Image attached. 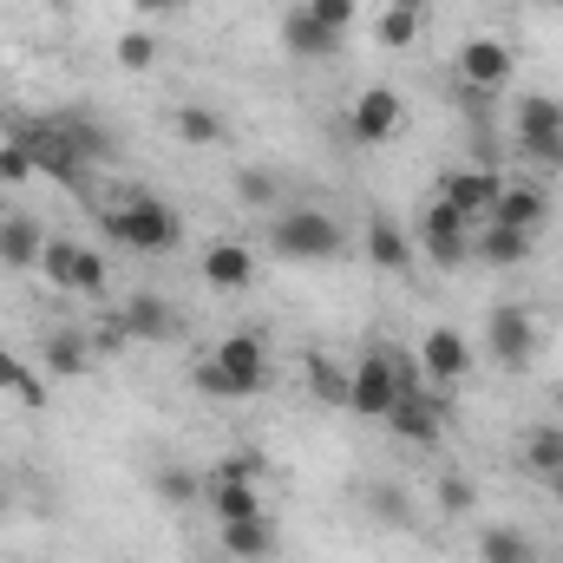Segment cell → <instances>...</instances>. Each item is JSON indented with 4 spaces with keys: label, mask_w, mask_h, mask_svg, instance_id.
Wrapping results in <instances>:
<instances>
[{
    "label": "cell",
    "mask_w": 563,
    "mask_h": 563,
    "mask_svg": "<svg viewBox=\"0 0 563 563\" xmlns=\"http://www.w3.org/2000/svg\"><path fill=\"white\" fill-rule=\"evenodd\" d=\"M452 73H459V86L465 92H505L511 86V73H518V53L505 46V40H492V33H472L465 46H459V59H452Z\"/></svg>",
    "instance_id": "8"
},
{
    "label": "cell",
    "mask_w": 563,
    "mask_h": 563,
    "mask_svg": "<svg viewBox=\"0 0 563 563\" xmlns=\"http://www.w3.org/2000/svg\"><path fill=\"white\" fill-rule=\"evenodd\" d=\"M400 400V374H394V341H367L361 361L347 367V413L361 420H387Z\"/></svg>",
    "instance_id": "4"
},
{
    "label": "cell",
    "mask_w": 563,
    "mask_h": 563,
    "mask_svg": "<svg viewBox=\"0 0 563 563\" xmlns=\"http://www.w3.org/2000/svg\"><path fill=\"white\" fill-rule=\"evenodd\" d=\"M276 551H282V531H276V518H269V511L223 525V558H230V563H269Z\"/></svg>",
    "instance_id": "19"
},
{
    "label": "cell",
    "mask_w": 563,
    "mask_h": 563,
    "mask_svg": "<svg viewBox=\"0 0 563 563\" xmlns=\"http://www.w3.org/2000/svg\"><path fill=\"white\" fill-rule=\"evenodd\" d=\"M374 40H380L387 53H407V46L420 40V13H407V7H387V13L374 20Z\"/></svg>",
    "instance_id": "32"
},
{
    "label": "cell",
    "mask_w": 563,
    "mask_h": 563,
    "mask_svg": "<svg viewBox=\"0 0 563 563\" xmlns=\"http://www.w3.org/2000/svg\"><path fill=\"white\" fill-rule=\"evenodd\" d=\"M269 250L282 263H334L347 250V230L321 203H282L276 223H269Z\"/></svg>",
    "instance_id": "1"
},
{
    "label": "cell",
    "mask_w": 563,
    "mask_h": 563,
    "mask_svg": "<svg viewBox=\"0 0 563 563\" xmlns=\"http://www.w3.org/2000/svg\"><path fill=\"white\" fill-rule=\"evenodd\" d=\"M112 59H119L125 73H151V66H157V33H144V26H132V33H119Z\"/></svg>",
    "instance_id": "33"
},
{
    "label": "cell",
    "mask_w": 563,
    "mask_h": 563,
    "mask_svg": "<svg viewBox=\"0 0 563 563\" xmlns=\"http://www.w3.org/2000/svg\"><path fill=\"white\" fill-rule=\"evenodd\" d=\"M151 492H157V505L184 511V505H197V498H203V472H190V465H164V472L151 478Z\"/></svg>",
    "instance_id": "29"
},
{
    "label": "cell",
    "mask_w": 563,
    "mask_h": 563,
    "mask_svg": "<svg viewBox=\"0 0 563 563\" xmlns=\"http://www.w3.org/2000/svg\"><path fill=\"white\" fill-rule=\"evenodd\" d=\"M544 485H551V498L563 505V472H558V478H544Z\"/></svg>",
    "instance_id": "40"
},
{
    "label": "cell",
    "mask_w": 563,
    "mask_h": 563,
    "mask_svg": "<svg viewBox=\"0 0 563 563\" xmlns=\"http://www.w3.org/2000/svg\"><path fill=\"white\" fill-rule=\"evenodd\" d=\"M0 394H7V400H20V407H33V413H40V407H46V374H40V367H33V361H20V354H13V347H0Z\"/></svg>",
    "instance_id": "23"
},
{
    "label": "cell",
    "mask_w": 563,
    "mask_h": 563,
    "mask_svg": "<svg viewBox=\"0 0 563 563\" xmlns=\"http://www.w3.org/2000/svg\"><path fill=\"white\" fill-rule=\"evenodd\" d=\"M190 387H197L203 400H230V380H223V367H217V361H197V374H190Z\"/></svg>",
    "instance_id": "38"
},
{
    "label": "cell",
    "mask_w": 563,
    "mask_h": 563,
    "mask_svg": "<svg viewBox=\"0 0 563 563\" xmlns=\"http://www.w3.org/2000/svg\"><path fill=\"white\" fill-rule=\"evenodd\" d=\"M400 132H407V99L394 86H361V99L347 106V139L380 151V144H394Z\"/></svg>",
    "instance_id": "7"
},
{
    "label": "cell",
    "mask_w": 563,
    "mask_h": 563,
    "mask_svg": "<svg viewBox=\"0 0 563 563\" xmlns=\"http://www.w3.org/2000/svg\"><path fill=\"white\" fill-rule=\"evenodd\" d=\"M73 263H79V243H73V236H46V250H40V276L73 295Z\"/></svg>",
    "instance_id": "31"
},
{
    "label": "cell",
    "mask_w": 563,
    "mask_h": 563,
    "mask_svg": "<svg viewBox=\"0 0 563 563\" xmlns=\"http://www.w3.org/2000/svg\"><path fill=\"white\" fill-rule=\"evenodd\" d=\"M361 256L374 263V269H387V276H407L413 269V236L394 223V217H367V230H361Z\"/></svg>",
    "instance_id": "18"
},
{
    "label": "cell",
    "mask_w": 563,
    "mask_h": 563,
    "mask_svg": "<svg viewBox=\"0 0 563 563\" xmlns=\"http://www.w3.org/2000/svg\"><path fill=\"white\" fill-rule=\"evenodd\" d=\"M478 563H538V544L518 525H485L478 531Z\"/></svg>",
    "instance_id": "25"
},
{
    "label": "cell",
    "mask_w": 563,
    "mask_h": 563,
    "mask_svg": "<svg viewBox=\"0 0 563 563\" xmlns=\"http://www.w3.org/2000/svg\"><path fill=\"white\" fill-rule=\"evenodd\" d=\"M119 328L125 341H144V347H164V341H184V314L157 295V288H132L125 308H119Z\"/></svg>",
    "instance_id": "10"
},
{
    "label": "cell",
    "mask_w": 563,
    "mask_h": 563,
    "mask_svg": "<svg viewBox=\"0 0 563 563\" xmlns=\"http://www.w3.org/2000/svg\"><path fill=\"white\" fill-rule=\"evenodd\" d=\"M210 361L223 367L230 400H256V394L269 387V341H263V328H236V334H223Z\"/></svg>",
    "instance_id": "6"
},
{
    "label": "cell",
    "mask_w": 563,
    "mask_h": 563,
    "mask_svg": "<svg viewBox=\"0 0 563 563\" xmlns=\"http://www.w3.org/2000/svg\"><path fill=\"white\" fill-rule=\"evenodd\" d=\"M341 40H347V33L321 26L301 0L282 13V53H288V59H334V53H341Z\"/></svg>",
    "instance_id": "16"
},
{
    "label": "cell",
    "mask_w": 563,
    "mask_h": 563,
    "mask_svg": "<svg viewBox=\"0 0 563 563\" xmlns=\"http://www.w3.org/2000/svg\"><path fill=\"white\" fill-rule=\"evenodd\" d=\"M498 190H505V177L498 170H485V164H465V170H445V184H439V197L472 223V230H485L492 223V203H498Z\"/></svg>",
    "instance_id": "11"
},
{
    "label": "cell",
    "mask_w": 563,
    "mask_h": 563,
    "mask_svg": "<svg viewBox=\"0 0 563 563\" xmlns=\"http://www.w3.org/2000/svg\"><path fill=\"white\" fill-rule=\"evenodd\" d=\"M170 125H177V139L197 144V151H210V144L230 139V125H223V112H210V106H170Z\"/></svg>",
    "instance_id": "26"
},
{
    "label": "cell",
    "mask_w": 563,
    "mask_h": 563,
    "mask_svg": "<svg viewBox=\"0 0 563 563\" xmlns=\"http://www.w3.org/2000/svg\"><path fill=\"white\" fill-rule=\"evenodd\" d=\"M301 374H308V394H314L321 407H347V367H334L328 354H308Z\"/></svg>",
    "instance_id": "28"
},
{
    "label": "cell",
    "mask_w": 563,
    "mask_h": 563,
    "mask_svg": "<svg viewBox=\"0 0 563 563\" xmlns=\"http://www.w3.org/2000/svg\"><path fill=\"white\" fill-rule=\"evenodd\" d=\"M387 432L407 439V445H439V426H445V387H420V394H400L394 413H387Z\"/></svg>",
    "instance_id": "12"
},
{
    "label": "cell",
    "mask_w": 563,
    "mask_h": 563,
    "mask_svg": "<svg viewBox=\"0 0 563 563\" xmlns=\"http://www.w3.org/2000/svg\"><path fill=\"white\" fill-rule=\"evenodd\" d=\"M7 511H13V498H7V485H0V518H7Z\"/></svg>",
    "instance_id": "42"
},
{
    "label": "cell",
    "mask_w": 563,
    "mask_h": 563,
    "mask_svg": "<svg viewBox=\"0 0 563 563\" xmlns=\"http://www.w3.org/2000/svg\"><path fill=\"white\" fill-rule=\"evenodd\" d=\"M432 492H439V511H445V518H465V511L478 505V485H472L465 472H439Z\"/></svg>",
    "instance_id": "34"
},
{
    "label": "cell",
    "mask_w": 563,
    "mask_h": 563,
    "mask_svg": "<svg viewBox=\"0 0 563 563\" xmlns=\"http://www.w3.org/2000/svg\"><path fill=\"white\" fill-rule=\"evenodd\" d=\"M558 413H563V380H558Z\"/></svg>",
    "instance_id": "43"
},
{
    "label": "cell",
    "mask_w": 563,
    "mask_h": 563,
    "mask_svg": "<svg viewBox=\"0 0 563 563\" xmlns=\"http://www.w3.org/2000/svg\"><path fill=\"white\" fill-rule=\"evenodd\" d=\"M492 223H498V230L538 236V230L551 223V190H544V184H505L498 203H492Z\"/></svg>",
    "instance_id": "17"
},
{
    "label": "cell",
    "mask_w": 563,
    "mask_h": 563,
    "mask_svg": "<svg viewBox=\"0 0 563 563\" xmlns=\"http://www.w3.org/2000/svg\"><path fill=\"white\" fill-rule=\"evenodd\" d=\"M46 236H53V230H46L40 217H26V210L0 217V269H40Z\"/></svg>",
    "instance_id": "20"
},
{
    "label": "cell",
    "mask_w": 563,
    "mask_h": 563,
    "mask_svg": "<svg viewBox=\"0 0 563 563\" xmlns=\"http://www.w3.org/2000/svg\"><path fill=\"white\" fill-rule=\"evenodd\" d=\"M518 459H525V472H531V478H558V472H563V426H525Z\"/></svg>",
    "instance_id": "24"
},
{
    "label": "cell",
    "mask_w": 563,
    "mask_h": 563,
    "mask_svg": "<svg viewBox=\"0 0 563 563\" xmlns=\"http://www.w3.org/2000/svg\"><path fill=\"white\" fill-rule=\"evenodd\" d=\"M236 197H243L250 210H282V177L263 170V164H250V170H236Z\"/></svg>",
    "instance_id": "30"
},
{
    "label": "cell",
    "mask_w": 563,
    "mask_h": 563,
    "mask_svg": "<svg viewBox=\"0 0 563 563\" xmlns=\"http://www.w3.org/2000/svg\"><path fill=\"white\" fill-rule=\"evenodd\" d=\"M92 361H99V347L86 328H46L40 334V374L46 380H86Z\"/></svg>",
    "instance_id": "13"
},
{
    "label": "cell",
    "mask_w": 563,
    "mask_h": 563,
    "mask_svg": "<svg viewBox=\"0 0 563 563\" xmlns=\"http://www.w3.org/2000/svg\"><path fill=\"white\" fill-rule=\"evenodd\" d=\"M420 374H426V387H459L472 374V341L459 328H432L420 341Z\"/></svg>",
    "instance_id": "14"
},
{
    "label": "cell",
    "mask_w": 563,
    "mask_h": 563,
    "mask_svg": "<svg viewBox=\"0 0 563 563\" xmlns=\"http://www.w3.org/2000/svg\"><path fill=\"white\" fill-rule=\"evenodd\" d=\"M203 288H217V295H243L250 282H256V250L250 243H236V236H217L210 250H203Z\"/></svg>",
    "instance_id": "15"
},
{
    "label": "cell",
    "mask_w": 563,
    "mask_h": 563,
    "mask_svg": "<svg viewBox=\"0 0 563 563\" xmlns=\"http://www.w3.org/2000/svg\"><path fill=\"white\" fill-rule=\"evenodd\" d=\"M387 7H407V13H420L426 0H387Z\"/></svg>",
    "instance_id": "41"
},
{
    "label": "cell",
    "mask_w": 563,
    "mask_h": 563,
    "mask_svg": "<svg viewBox=\"0 0 563 563\" xmlns=\"http://www.w3.org/2000/svg\"><path fill=\"white\" fill-rule=\"evenodd\" d=\"M420 250L432 269H459L465 256H472V223L445 203V197H432L420 210Z\"/></svg>",
    "instance_id": "9"
},
{
    "label": "cell",
    "mask_w": 563,
    "mask_h": 563,
    "mask_svg": "<svg viewBox=\"0 0 563 563\" xmlns=\"http://www.w3.org/2000/svg\"><path fill=\"white\" fill-rule=\"evenodd\" d=\"M106 282H112V269H106V256L79 243V263H73V295H92V301H99V295H106Z\"/></svg>",
    "instance_id": "35"
},
{
    "label": "cell",
    "mask_w": 563,
    "mask_h": 563,
    "mask_svg": "<svg viewBox=\"0 0 563 563\" xmlns=\"http://www.w3.org/2000/svg\"><path fill=\"white\" fill-rule=\"evenodd\" d=\"M361 505H367V518L374 525H387V531H413V492L407 485H394V478H374L367 492H361Z\"/></svg>",
    "instance_id": "22"
},
{
    "label": "cell",
    "mask_w": 563,
    "mask_h": 563,
    "mask_svg": "<svg viewBox=\"0 0 563 563\" xmlns=\"http://www.w3.org/2000/svg\"><path fill=\"white\" fill-rule=\"evenodd\" d=\"M132 7H139V13H177L184 0H132Z\"/></svg>",
    "instance_id": "39"
},
{
    "label": "cell",
    "mask_w": 563,
    "mask_h": 563,
    "mask_svg": "<svg viewBox=\"0 0 563 563\" xmlns=\"http://www.w3.org/2000/svg\"><path fill=\"white\" fill-rule=\"evenodd\" d=\"M301 7H308L321 26H334V33H347V26L361 20V0H301Z\"/></svg>",
    "instance_id": "37"
},
{
    "label": "cell",
    "mask_w": 563,
    "mask_h": 563,
    "mask_svg": "<svg viewBox=\"0 0 563 563\" xmlns=\"http://www.w3.org/2000/svg\"><path fill=\"white\" fill-rule=\"evenodd\" d=\"M33 170H40V164H33V151H26V144H20V139H0V190H20Z\"/></svg>",
    "instance_id": "36"
},
{
    "label": "cell",
    "mask_w": 563,
    "mask_h": 563,
    "mask_svg": "<svg viewBox=\"0 0 563 563\" xmlns=\"http://www.w3.org/2000/svg\"><path fill=\"white\" fill-rule=\"evenodd\" d=\"M558 7H563V0H558Z\"/></svg>",
    "instance_id": "44"
},
{
    "label": "cell",
    "mask_w": 563,
    "mask_h": 563,
    "mask_svg": "<svg viewBox=\"0 0 563 563\" xmlns=\"http://www.w3.org/2000/svg\"><path fill=\"white\" fill-rule=\"evenodd\" d=\"M538 347H544V328H538V314H531L525 301H498V308L485 314V354H492V367L525 374V367L538 361Z\"/></svg>",
    "instance_id": "3"
},
{
    "label": "cell",
    "mask_w": 563,
    "mask_h": 563,
    "mask_svg": "<svg viewBox=\"0 0 563 563\" xmlns=\"http://www.w3.org/2000/svg\"><path fill=\"white\" fill-rule=\"evenodd\" d=\"M59 132H66V139H73L79 151H86V164H92V170L119 157V144H112V132H106V125H99L92 112H66V119H59Z\"/></svg>",
    "instance_id": "27"
},
{
    "label": "cell",
    "mask_w": 563,
    "mask_h": 563,
    "mask_svg": "<svg viewBox=\"0 0 563 563\" xmlns=\"http://www.w3.org/2000/svg\"><path fill=\"white\" fill-rule=\"evenodd\" d=\"M511 139H518V151H525L531 164L563 170V99H551V92H525L518 112H511Z\"/></svg>",
    "instance_id": "5"
},
{
    "label": "cell",
    "mask_w": 563,
    "mask_h": 563,
    "mask_svg": "<svg viewBox=\"0 0 563 563\" xmlns=\"http://www.w3.org/2000/svg\"><path fill=\"white\" fill-rule=\"evenodd\" d=\"M106 230H112V243H125L132 256H170V250L184 243V217H177L164 197H151V190H125V203H112Z\"/></svg>",
    "instance_id": "2"
},
{
    "label": "cell",
    "mask_w": 563,
    "mask_h": 563,
    "mask_svg": "<svg viewBox=\"0 0 563 563\" xmlns=\"http://www.w3.org/2000/svg\"><path fill=\"white\" fill-rule=\"evenodd\" d=\"M531 250H538V236H525V230H498V223H485V230L472 236V256H478L485 269H525Z\"/></svg>",
    "instance_id": "21"
}]
</instances>
